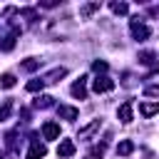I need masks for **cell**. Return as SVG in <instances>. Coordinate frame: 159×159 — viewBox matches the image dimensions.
Wrapping results in <instances>:
<instances>
[{"label":"cell","instance_id":"6da1fadb","mask_svg":"<svg viewBox=\"0 0 159 159\" xmlns=\"http://www.w3.org/2000/svg\"><path fill=\"white\" fill-rule=\"evenodd\" d=\"M129 27H132L134 40H147V37H149V27H147L144 22H139V17H134V20L129 22Z\"/></svg>","mask_w":159,"mask_h":159},{"label":"cell","instance_id":"7a4b0ae2","mask_svg":"<svg viewBox=\"0 0 159 159\" xmlns=\"http://www.w3.org/2000/svg\"><path fill=\"white\" fill-rule=\"evenodd\" d=\"M92 89H94L97 94H99V92H109V89H114V82H112L109 77L102 75V77H97V80L92 82Z\"/></svg>","mask_w":159,"mask_h":159},{"label":"cell","instance_id":"3957f363","mask_svg":"<svg viewBox=\"0 0 159 159\" xmlns=\"http://www.w3.org/2000/svg\"><path fill=\"white\" fill-rule=\"evenodd\" d=\"M72 154H75V142H72V139H62L60 147H57V157L67 159V157H72Z\"/></svg>","mask_w":159,"mask_h":159},{"label":"cell","instance_id":"277c9868","mask_svg":"<svg viewBox=\"0 0 159 159\" xmlns=\"http://www.w3.org/2000/svg\"><path fill=\"white\" fill-rule=\"evenodd\" d=\"M72 94H75L77 99H84V97H87V77H80V80L72 84Z\"/></svg>","mask_w":159,"mask_h":159},{"label":"cell","instance_id":"5b68a950","mask_svg":"<svg viewBox=\"0 0 159 159\" xmlns=\"http://www.w3.org/2000/svg\"><path fill=\"white\" fill-rule=\"evenodd\" d=\"M45 154H47V147L40 144V142H32L30 144V152H27V159H42Z\"/></svg>","mask_w":159,"mask_h":159},{"label":"cell","instance_id":"8992f818","mask_svg":"<svg viewBox=\"0 0 159 159\" xmlns=\"http://www.w3.org/2000/svg\"><path fill=\"white\" fill-rule=\"evenodd\" d=\"M67 75V70L65 67H55L52 72H47L42 80H45V84H55V82H60V77H65Z\"/></svg>","mask_w":159,"mask_h":159},{"label":"cell","instance_id":"52a82bcc","mask_svg":"<svg viewBox=\"0 0 159 159\" xmlns=\"http://www.w3.org/2000/svg\"><path fill=\"white\" fill-rule=\"evenodd\" d=\"M57 114H60L62 119H70V122H72V119H77V114H80V112H77V107H70V104H60V107H57Z\"/></svg>","mask_w":159,"mask_h":159},{"label":"cell","instance_id":"ba28073f","mask_svg":"<svg viewBox=\"0 0 159 159\" xmlns=\"http://www.w3.org/2000/svg\"><path fill=\"white\" fill-rule=\"evenodd\" d=\"M42 134H45V139H57V137H60V124L45 122V124H42Z\"/></svg>","mask_w":159,"mask_h":159},{"label":"cell","instance_id":"9c48e42d","mask_svg":"<svg viewBox=\"0 0 159 159\" xmlns=\"http://www.w3.org/2000/svg\"><path fill=\"white\" fill-rule=\"evenodd\" d=\"M99 124H102V119H92L87 127H82V129H80V139H87V137H92V134L99 129Z\"/></svg>","mask_w":159,"mask_h":159},{"label":"cell","instance_id":"30bf717a","mask_svg":"<svg viewBox=\"0 0 159 159\" xmlns=\"http://www.w3.org/2000/svg\"><path fill=\"white\" fill-rule=\"evenodd\" d=\"M139 112L144 117H154V114H159V102H144V104H139Z\"/></svg>","mask_w":159,"mask_h":159},{"label":"cell","instance_id":"8fae6325","mask_svg":"<svg viewBox=\"0 0 159 159\" xmlns=\"http://www.w3.org/2000/svg\"><path fill=\"white\" fill-rule=\"evenodd\" d=\"M134 152V142H129V139H122L119 144H117V154H122V157H129Z\"/></svg>","mask_w":159,"mask_h":159},{"label":"cell","instance_id":"7c38bea8","mask_svg":"<svg viewBox=\"0 0 159 159\" xmlns=\"http://www.w3.org/2000/svg\"><path fill=\"white\" fill-rule=\"evenodd\" d=\"M119 119L122 122H132V102H124L119 107Z\"/></svg>","mask_w":159,"mask_h":159},{"label":"cell","instance_id":"4fadbf2b","mask_svg":"<svg viewBox=\"0 0 159 159\" xmlns=\"http://www.w3.org/2000/svg\"><path fill=\"white\" fill-rule=\"evenodd\" d=\"M97 10H99V2H87V5L80 7V15H82V17H89V15L97 12Z\"/></svg>","mask_w":159,"mask_h":159},{"label":"cell","instance_id":"5bb4252c","mask_svg":"<svg viewBox=\"0 0 159 159\" xmlns=\"http://www.w3.org/2000/svg\"><path fill=\"white\" fill-rule=\"evenodd\" d=\"M37 67H40V60H32V57L25 60V62H20V70H22V72H35Z\"/></svg>","mask_w":159,"mask_h":159},{"label":"cell","instance_id":"9a60e30c","mask_svg":"<svg viewBox=\"0 0 159 159\" xmlns=\"http://www.w3.org/2000/svg\"><path fill=\"white\" fill-rule=\"evenodd\" d=\"M52 99H55V97H50V94H40V97L35 99V107L47 109V107H52Z\"/></svg>","mask_w":159,"mask_h":159},{"label":"cell","instance_id":"2e32d148","mask_svg":"<svg viewBox=\"0 0 159 159\" xmlns=\"http://www.w3.org/2000/svg\"><path fill=\"white\" fill-rule=\"evenodd\" d=\"M109 7H112L114 15H127V10H129L127 2H109Z\"/></svg>","mask_w":159,"mask_h":159},{"label":"cell","instance_id":"e0dca14e","mask_svg":"<svg viewBox=\"0 0 159 159\" xmlns=\"http://www.w3.org/2000/svg\"><path fill=\"white\" fill-rule=\"evenodd\" d=\"M17 35H20V30H12V32L5 37V42H2V50H5V52H7V50H12V45H15V37H17Z\"/></svg>","mask_w":159,"mask_h":159},{"label":"cell","instance_id":"ac0fdd59","mask_svg":"<svg viewBox=\"0 0 159 159\" xmlns=\"http://www.w3.org/2000/svg\"><path fill=\"white\" fill-rule=\"evenodd\" d=\"M10 112H12V102H10V99H5V102H2V107H0V122H5V119L10 117Z\"/></svg>","mask_w":159,"mask_h":159},{"label":"cell","instance_id":"d6986e66","mask_svg":"<svg viewBox=\"0 0 159 159\" xmlns=\"http://www.w3.org/2000/svg\"><path fill=\"white\" fill-rule=\"evenodd\" d=\"M154 52H149V50H144V52H139V62L142 65H154Z\"/></svg>","mask_w":159,"mask_h":159},{"label":"cell","instance_id":"ffe728a7","mask_svg":"<svg viewBox=\"0 0 159 159\" xmlns=\"http://www.w3.org/2000/svg\"><path fill=\"white\" fill-rule=\"evenodd\" d=\"M0 87H5V89H10V87H15V75H2L0 77Z\"/></svg>","mask_w":159,"mask_h":159},{"label":"cell","instance_id":"44dd1931","mask_svg":"<svg viewBox=\"0 0 159 159\" xmlns=\"http://www.w3.org/2000/svg\"><path fill=\"white\" fill-rule=\"evenodd\" d=\"M45 87V80H30L27 82V92H40Z\"/></svg>","mask_w":159,"mask_h":159},{"label":"cell","instance_id":"7402d4cb","mask_svg":"<svg viewBox=\"0 0 159 159\" xmlns=\"http://www.w3.org/2000/svg\"><path fill=\"white\" fill-rule=\"evenodd\" d=\"M20 15H22L25 20H35V17H37V12H35L32 7H22V10H20Z\"/></svg>","mask_w":159,"mask_h":159},{"label":"cell","instance_id":"603a6c76","mask_svg":"<svg viewBox=\"0 0 159 159\" xmlns=\"http://www.w3.org/2000/svg\"><path fill=\"white\" fill-rule=\"evenodd\" d=\"M92 70H94V72H107V62H104V60H94V62H92Z\"/></svg>","mask_w":159,"mask_h":159},{"label":"cell","instance_id":"cb8c5ba5","mask_svg":"<svg viewBox=\"0 0 159 159\" xmlns=\"http://www.w3.org/2000/svg\"><path fill=\"white\" fill-rule=\"evenodd\" d=\"M144 94H147V97H159V84H149V87L144 89Z\"/></svg>","mask_w":159,"mask_h":159},{"label":"cell","instance_id":"d4e9b609","mask_svg":"<svg viewBox=\"0 0 159 159\" xmlns=\"http://www.w3.org/2000/svg\"><path fill=\"white\" fill-rule=\"evenodd\" d=\"M15 12H17V10H15V7H5V10H2V17H12V15H15Z\"/></svg>","mask_w":159,"mask_h":159}]
</instances>
